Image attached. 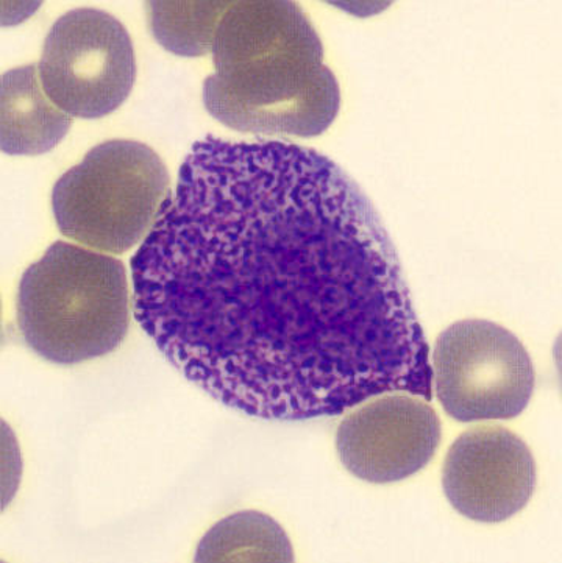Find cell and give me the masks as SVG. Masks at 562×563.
I'll use <instances>...</instances> for the list:
<instances>
[{
  "label": "cell",
  "mask_w": 562,
  "mask_h": 563,
  "mask_svg": "<svg viewBox=\"0 0 562 563\" xmlns=\"http://www.w3.org/2000/svg\"><path fill=\"white\" fill-rule=\"evenodd\" d=\"M135 316L189 382L267 420L433 400L430 346L374 205L286 141L195 144L132 258Z\"/></svg>",
  "instance_id": "cell-1"
},
{
  "label": "cell",
  "mask_w": 562,
  "mask_h": 563,
  "mask_svg": "<svg viewBox=\"0 0 562 563\" xmlns=\"http://www.w3.org/2000/svg\"><path fill=\"white\" fill-rule=\"evenodd\" d=\"M205 80L208 113L238 132L312 137L340 111V85L322 43L294 2H232L213 41Z\"/></svg>",
  "instance_id": "cell-2"
},
{
  "label": "cell",
  "mask_w": 562,
  "mask_h": 563,
  "mask_svg": "<svg viewBox=\"0 0 562 563\" xmlns=\"http://www.w3.org/2000/svg\"><path fill=\"white\" fill-rule=\"evenodd\" d=\"M18 325L30 349L51 363H85L114 352L130 325L124 264L55 242L22 275Z\"/></svg>",
  "instance_id": "cell-3"
},
{
  "label": "cell",
  "mask_w": 562,
  "mask_h": 563,
  "mask_svg": "<svg viewBox=\"0 0 562 563\" xmlns=\"http://www.w3.org/2000/svg\"><path fill=\"white\" fill-rule=\"evenodd\" d=\"M169 183L165 163L148 145L107 141L55 183V222L78 244L122 255L151 233L170 197Z\"/></svg>",
  "instance_id": "cell-4"
},
{
  "label": "cell",
  "mask_w": 562,
  "mask_h": 563,
  "mask_svg": "<svg viewBox=\"0 0 562 563\" xmlns=\"http://www.w3.org/2000/svg\"><path fill=\"white\" fill-rule=\"evenodd\" d=\"M430 361L439 401L461 423L514 419L533 397L530 354L511 331L489 320L447 328Z\"/></svg>",
  "instance_id": "cell-5"
},
{
  "label": "cell",
  "mask_w": 562,
  "mask_h": 563,
  "mask_svg": "<svg viewBox=\"0 0 562 563\" xmlns=\"http://www.w3.org/2000/svg\"><path fill=\"white\" fill-rule=\"evenodd\" d=\"M52 102L66 114L99 119L125 102L136 77L124 25L96 9H77L52 25L38 65Z\"/></svg>",
  "instance_id": "cell-6"
},
{
  "label": "cell",
  "mask_w": 562,
  "mask_h": 563,
  "mask_svg": "<svg viewBox=\"0 0 562 563\" xmlns=\"http://www.w3.org/2000/svg\"><path fill=\"white\" fill-rule=\"evenodd\" d=\"M441 431V420L428 401L389 391L361 402L341 421L337 450L353 476L372 484L398 483L430 464Z\"/></svg>",
  "instance_id": "cell-7"
},
{
  "label": "cell",
  "mask_w": 562,
  "mask_h": 563,
  "mask_svg": "<svg viewBox=\"0 0 562 563\" xmlns=\"http://www.w3.org/2000/svg\"><path fill=\"white\" fill-rule=\"evenodd\" d=\"M536 483V462L527 443L500 424L471 428L447 453L445 497L469 520H509L533 497Z\"/></svg>",
  "instance_id": "cell-8"
},
{
  "label": "cell",
  "mask_w": 562,
  "mask_h": 563,
  "mask_svg": "<svg viewBox=\"0 0 562 563\" xmlns=\"http://www.w3.org/2000/svg\"><path fill=\"white\" fill-rule=\"evenodd\" d=\"M0 145L7 155H43L69 132L73 121L40 84L36 65L3 74L0 85Z\"/></svg>",
  "instance_id": "cell-9"
},
{
  "label": "cell",
  "mask_w": 562,
  "mask_h": 563,
  "mask_svg": "<svg viewBox=\"0 0 562 563\" xmlns=\"http://www.w3.org/2000/svg\"><path fill=\"white\" fill-rule=\"evenodd\" d=\"M196 562H294L288 536L277 521L255 510L223 518L205 534Z\"/></svg>",
  "instance_id": "cell-10"
},
{
  "label": "cell",
  "mask_w": 562,
  "mask_h": 563,
  "mask_svg": "<svg viewBox=\"0 0 562 563\" xmlns=\"http://www.w3.org/2000/svg\"><path fill=\"white\" fill-rule=\"evenodd\" d=\"M232 2H148V25L166 51L202 57L213 48L219 21Z\"/></svg>",
  "instance_id": "cell-11"
}]
</instances>
